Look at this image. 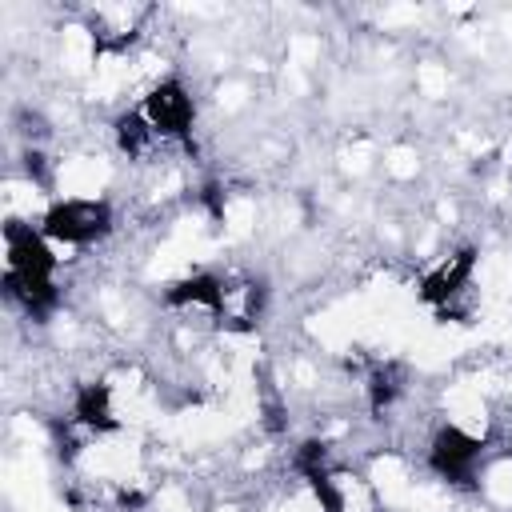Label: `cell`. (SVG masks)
Instances as JSON below:
<instances>
[{"label":"cell","mask_w":512,"mask_h":512,"mask_svg":"<svg viewBox=\"0 0 512 512\" xmlns=\"http://www.w3.org/2000/svg\"><path fill=\"white\" fill-rule=\"evenodd\" d=\"M308 484H312V492H316V500H320V508H324V512H344V492L332 484V476H328V472L308 476Z\"/></svg>","instance_id":"8fae6325"},{"label":"cell","mask_w":512,"mask_h":512,"mask_svg":"<svg viewBox=\"0 0 512 512\" xmlns=\"http://www.w3.org/2000/svg\"><path fill=\"white\" fill-rule=\"evenodd\" d=\"M144 120L152 124V132H160V136H176V140H184L188 132H192V120H196V104H192V96L184 92V84L180 80H164V84H156L148 96H144Z\"/></svg>","instance_id":"277c9868"},{"label":"cell","mask_w":512,"mask_h":512,"mask_svg":"<svg viewBox=\"0 0 512 512\" xmlns=\"http://www.w3.org/2000/svg\"><path fill=\"white\" fill-rule=\"evenodd\" d=\"M472 268H476V248H460L456 256H448L440 268H432V272L420 280V296H424L428 304L452 300V296L472 280Z\"/></svg>","instance_id":"5b68a950"},{"label":"cell","mask_w":512,"mask_h":512,"mask_svg":"<svg viewBox=\"0 0 512 512\" xmlns=\"http://www.w3.org/2000/svg\"><path fill=\"white\" fill-rule=\"evenodd\" d=\"M72 416L84 428L112 432L116 428V416H112V392H108V384H80L76 388V400H72Z\"/></svg>","instance_id":"8992f818"},{"label":"cell","mask_w":512,"mask_h":512,"mask_svg":"<svg viewBox=\"0 0 512 512\" xmlns=\"http://www.w3.org/2000/svg\"><path fill=\"white\" fill-rule=\"evenodd\" d=\"M40 232L48 240H60V244H96L112 232V208H108V200L68 196V200L48 204V212L40 220Z\"/></svg>","instance_id":"7a4b0ae2"},{"label":"cell","mask_w":512,"mask_h":512,"mask_svg":"<svg viewBox=\"0 0 512 512\" xmlns=\"http://www.w3.org/2000/svg\"><path fill=\"white\" fill-rule=\"evenodd\" d=\"M152 136H156V132H152V124L144 120V112H124V116H116V144H120V152L140 156Z\"/></svg>","instance_id":"ba28073f"},{"label":"cell","mask_w":512,"mask_h":512,"mask_svg":"<svg viewBox=\"0 0 512 512\" xmlns=\"http://www.w3.org/2000/svg\"><path fill=\"white\" fill-rule=\"evenodd\" d=\"M368 392H372V412H384V408H388V404L400 396V384H396V376H392L388 368H380V372L372 376Z\"/></svg>","instance_id":"9c48e42d"},{"label":"cell","mask_w":512,"mask_h":512,"mask_svg":"<svg viewBox=\"0 0 512 512\" xmlns=\"http://www.w3.org/2000/svg\"><path fill=\"white\" fill-rule=\"evenodd\" d=\"M324 460H328V444H324V440H304V444L296 448V468H300L304 476L324 472Z\"/></svg>","instance_id":"30bf717a"},{"label":"cell","mask_w":512,"mask_h":512,"mask_svg":"<svg viewBox=\"0 0 512 512\" xmlns=\"http://www.w3.org/2000/svg\"><path fill=\"white\" fill-rule=\"evenodd\" d=\"M480 452H484V444H480L472 432H464V428H456V424H444V428L432 436V444H428V468H432L440 480L456 484V488H472Z\"/></svg>","instance_id":"3957f363"},{"label":"cell","mask_w":512,"mask_h":512,"mask_svg":"<svg viewBox=\"0 0 512 512\" xmlns=\"http://www.w3.org/2000/svg\"><path fill=\"white\" fill-rule=\"evenodd\" d=\"M4 248H8V272H4V296L16 300L24 312L44 316L48 308H56L60 292L52 284L56 272V256L48 248V236L36 232L24 220H8L4 224Z\"/></svg>","instance_id":"6da1fadb"},{"label":"cell","mask_w":512,"mask_h":512,"mask_svg":"<svg viewBox=\"0 0 512 512\" xmlns=\"http://www.w3.org/2000/svg\"><path fill=\"white\" fill-rule=\"evenodd\" d=\"M164 300H168V304H204V308L216 312V308L224 304V284H220L212 272H192V276L176 280Z\"/></svg>","instance_id":"52a82bcc"}]
</instances>
